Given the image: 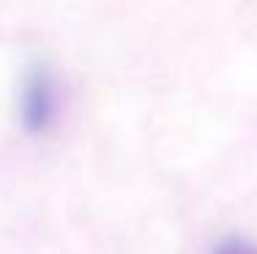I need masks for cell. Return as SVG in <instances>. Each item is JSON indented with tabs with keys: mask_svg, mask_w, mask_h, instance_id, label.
<instances>
[{
	"mask_svg": "<svg viewBox=\"0 0 257 254\" xmlns=\"http://www.w3.org/2000/svg\"><path fill=\"white\" fill-rule=\"evenodd\" d=\"M60 115L58 82L47 66H33L22 80L20 90V120L30 134H44L55 126Z\"/></svg>",
	"mask_w": 257,
	"mask_h": 254,
	"instance_id": "obj_1",
	"label": "cell"
},
{
	"mask_svg": "<svg viewBox=\"0 0 257 254\" xmlns=\"http://www.w3.org/2000/svg\"><path fill=\"white\" fill-rule=\"evenodd\" d=\"M211 254H257V246L252 240L241 238V235H230V238L219 240Z\"/></svg>",
	"mask_w": 257,
	"mask_h": 254,
	"instance_id": "obj_2",
	"label": "cell"
}]
</instances>
